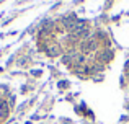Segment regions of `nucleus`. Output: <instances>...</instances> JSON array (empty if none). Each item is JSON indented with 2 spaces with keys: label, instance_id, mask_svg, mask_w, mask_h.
Wrapping results in <instances>:
<instances>
[{
  "label": "nucleus",
  "instance_id": "nucleus-4",
  "mask_svg": "<svg viewBox=\"0 0 129 124\" xmlns=\"http://www.w3.org/2000/svg\"><path fill=\"white\" fill-rule=\"evenodd\" d=\"M98 57H100V61H110L113 56H111L110 51H103V52H100V56H98Z\"/></svg>",
  "mask_w": 129,
  "mask_h": 124
},
{
  "label": "nucleus",
  "instance_id": "nucleus-3",
  "mask_svg": "<svg viewBox=\"0 0 129 124\" xmlns=\"http://www.w3.org/2000/svg\"><path fill=\"white\" fill-rule=\"evenodd\" d=\"M46 51H47L49 56H57V54H59V48H57V44H49L46 48Z\"/></svg>",
  "mask_w": 129,
  "mask_h": 124
},
{
  "label": "nucleus",
  "instance_id": "nucleus-2",
  "mask_svg": "<svg viewBox=\"0 0 129 124\" xmlns=\"http://www.w3.org/2000/svg\"><path fill=\"white\" fill-rule=\"evenodd\" d=\"M95 46H96V43H95V39H88V41H85V44H83L82 51L85 52V54H88V52H91L95 49Z\"/></svg>",
  "mask_w": 129,
  "mask_h": 124
},
{
  "label": "nucleus",
  "instance_id": "nucleus-1",
  "mask_svg": "<svg viewBox=\"0 0 129 124\" xmlns=\"http://www.w3.org/2000/svg\"><path fill=\"white\" fill-rule=\"evenodd\" d=\"M62 23H64V26H66L67 29H70V31H72V29L77 26L79 20H77V16H74V15H69L67 18H64V20H62Z\"/></svg>",
  "mask_w": 129,
  "mask_h": 124
}]
</instances>
